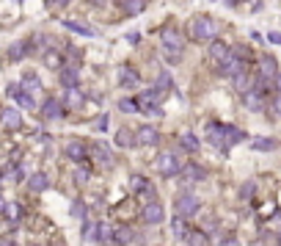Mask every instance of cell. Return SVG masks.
Listing matches in <instances>:
<instances>
[{"label":"cell","instance_id":"23","mask_svg":"<svg viewBox=\"0 0 281 246\" xmlns=\"http://www.w3.org/2000/svg\"><path fill=\"white\" fill-rule=\"evenodd\" d=\"M22 89H25V91H31V94H33V91H39V89H42V80L36 78V72H25V78H22Z\"/></svg>","mask_w":281,"mask_h":246},{"label":"cell","instance_id":"4","mask_svg":"<svg viewBox=\"0 0 281 246\" xmlns=\"http://www.w3.org/2000/svg\"><path fill=\"white\" fill-rule=\"evenodd\" d=\"M174 208H177L179 216H185V219H190L193 213H196L198 208H201V202H198L196 194H179L177 202H174Z\"/></svg>","mask_w":281,"mask_h":246},{"label":"cell","instance_id":"29","mask_svg":"<svg viewBox=\"0 0 281 246\" xmlns=\"http://www.w3.org/2000/svg\"><path fill=\"white\" fill-rule=\"evenodd\" d=\"M97 241H102V243H110V241H113V238H116V232H113V227H108V224H99L97 227Z\"/></svg>","mask_w":281,"mask_h":246},{"label":"cell","instance_id":"20","mask_svg":"<svg viewBox=\"0 0 281 246\" xmlns=\"http://www.w3.org/2000/svg\"><path fill=\"white\" fill-rule=\"evenodd\" d=\"M251 147H254L256 152H273V150H278V141L276 138H267V136H259V138L251 141Z\"/></svg>","mask_w":281,"mask_h":246},{"label":"cell","instance_id":"33","mask_svg":"<svg viewBox=\"0 0 281 246\" xmlns=\"http://www.w3.org/2000/svg\"><path fill=\"white\" fill-rule=\"evenodd\" d=\"M63 58L61 56H58V53L55 50H50V53H44V64H47V67H52V69H61L63 67Z\"/></svg>","mask_w":281,"mask_h":246},{"label":"cell","instance_id":"17","mask_svg":"<svg viewBox=\"0 0 281 246\" xmlns=\"http://www.w3.org/2000/svg\"><path fill=\"white\" fill-rule=\"evenodd\" d=\"M182 172H185V183H201V180H207V172H204L201 166H196V163L185 166Z\"/></svg>","mask_w":281,"mask_h":246},{"label":"cell","instance_id":"31","mask_svg":"<svg viewBox=\"0 0 281 246\" xmlns=\"http://www.w3.org/2000/svg\"><path fill=\"white\" fill-rule=\"evenodd\" d=\"M124 11H127V17H135L144 11V0H124Z\"/></svg>","mask_w":281,"mask_h":246},{"label":"cell","instance_id":"10","mask_svg":"<svg viewBox=\"0 0 281 246\" xmlns=\"http://www.w3.org/2000/svg\"><path fill=\"white\" fill-rule=\"evenodd\" d=\"M135 141H138V147H155V144L160 141V133H157L152 125H144V127H138Z\"/></svg>","mask_w":281,"mask_h":246},{"label":"cell","instance_id":"39","mask_svg":"<svg viewBox=\"0 0 281 246\" xmlns=\"http://www.w3.org/2000/svg\"><path fill=\"white\" fill-rule=\"evenodd\" d=\"M130 241H132V230H127V227H124V230L116 232V243H119V246H124V243H130Z\"/></svg>","mask_w":281,"mask_h":246},{"label":"cell","instance_id":"46","mask_svg":"<svg viewBox=\"0 0 281 246\" xmlns=\"http://www.w3.org/2000/svg\"><path fill=\"white\" fill-rule=\"evenodd\" d=\"M273 111H276V116H278V119H281V97L276 100V103H273Z\"/></svg>","mask_w":281,"mask_h":246},{"label":"cell","instance_id":"40","mask_svg":"<svg viewBox=\"0 0 281 246\" xmlns=\"http://www.w3.org/2000/svg\"><path fill=\"white\" fill-rule=\"evenodd\" d=\"M108 122H110V116H108V114H102V116H99L97 122H94V130L105 133V130H108Z\"/></svg>","mask_w":281,"mask_h":246},{"label":"cell","instance_id":"32","mask_svg":"<svg viewBox=\"0 0 281 246\" xmlns=\"http://www.w3.org/2000/svg\"><path fill=\"white\" fill-rule=\"evenodd\" d=\"M119 111L121 114H138V100H119Z\"/></svg>","mask_w":281,"mask_h":246},{"label":"cell","instance_id":"36","mask_svg":"<svg viewBox=\"0 0 281 246\" xmlns=\"http://www.w3.org/2000/svg\"><path fill=\"white\" fill-rule=\"evenodd\" d=\"M254 191H256V183H254V180L243 183V188H240V199H243V202H248V199L254 196Z\"/></svg>","mask_w":281,"mask_h":246},{"label":"cell","instance_id":"7","mask_svg":"<svg viewBox=\"0 0 281 246\" xmlns=\"http://www.w3.org/2000/svg\"><path fill=\"white\" fill-rule=\"evenodd\" d=\"M163 219H166V208H163L157 199L146 202V208H144V221L146 224H163Z\"/></svg>","mask_w":281,"mask_h":246},{"label":"cell","instance_id":"34","mask_svg":"<svg viewBox=\"0 0 281 246\" xmlns=\"http://www.w3.org/2000/svg\"><path fill=\"white\" fill-rule=\"evenodd\" d=\"M3 216H9L11 221H20V219H22V205H14V202H11V205H6Z\"/></svg>","mask_w":281,"mask_h":246},{"label":"cell","instance_id":"21","mask_svg":"<svg viewBox=\"0 0 281 246\" xmlns=\"http://www.w3.org/2000/svg\"><path fill=\"white\" fill-rule=\"evenodd\" d=\"M171 232L179 238V241H185V238H187V232H190V230H187V219H185V216H174V219H171Z\"/></svg>","mask_w":281,"mask_h":246},{"label":"cell","instance_id":"18","mask_svg":"<svg viewBox=\"0 0 281 246\" xmlns=\"http://www.w3.org/2000/svg\"><path fill=\"white\" fill-rule=\"evenodd\" d=\"M116 144H119L121 150H130V147H135V133L132 130H127V127H121L119 133H116Z\"/></svg>","mask_w":281,"mask_h":246},{"label":"cell","instance_id":"47","mask_svg":"<svg viewBox=\"0 0 281 246\" xmlns=\"http://www.w3.org/2000/svg\"><path fill=\"white\" fill-rule=\"evenodd\" d=\"M127 39H130V44H138V42H140V36H138V33H130Z\"/></svg>","mask_w":281,"mask_h":246},{"label":"cell","instance_id":"8","mask_svg":"<svg viewBox=\"0 0 281 246\" xmlns=\"http://www.w3.org/2000/svg\"><path fill=\"white\" fill-rule=\"evenodd\" d=\"M119 86H124V89H138L140 86V75L135 67H119Z\"/></svg>","mask_w":281,"mask_h":246},{"label":"cell","instance_id":"42","mask_svg":"<svg viewBox=\"0 0 281 246\" xmlns=\"http://www.w3.org/2000/svg\"><path fill=\"white\" fill-rule=\"evenodd\" d=\"M140 114H146V116H163V111L157 108V105H140Z\"/></svg>","mask_w":281,"mask_h":246},{"label":"cell","instance_id":"14","mask_svg":"<svg viewBox=\"0 0 281 246\" xmlns=\"http://www.w3.org/2000/svg\"><path fill=\"white\" fill-rule=\"evenodd\" d=\"M91 150H94V155H97V161H99V163H105L108 169L116 163V161H113V152H110L108 144H102V141H99V144H94Z\"/></svg>","mask_w":281,"mask_h":246},{"label":"cell","instance_id":"37","mask_svg":"<svg viewBox=\"0 0 281 246\" xmlns=\"http://www.w3.org/2000/svg\"><path fill=\"white\" fill-rule=\"evenodd\" d=\"M25 50H28V44H11V47H9V58H11V61H20V58L25 56Z\"/></svg>","mask_w":281,"mask_h":246},{"label":"cell","instance_id":"49","mask_svg":"<svg viewBox=\"0 0 281 246\" xmlns=\"http://www.w3.org/2000/svg\"><path fill=\"white\" fill-rule=\"evenodd\" d=\"M224 246H240V243H237V238H229V241H226Z\"/></svg>","mask_w":281,"mask_h":246},{"label":"cell","instance_id":"12","mask_svg":"<svg viewBox=\"0 0 281 246\" xmlns=\"http://www.w3.org/2000/svg\"><path fill=\"white\" fill-rule=\"evenodd\" d=\"M243 105H245V108H248V111H254V114H256V111H262V108H265V94H262V91H245V94H243Z\"/></svg>","mask_w":281,"mask_h":246},{"label":"cell","instance_id":"13","mask_svg":"<svg viewBox=\"0 0 281 246\" xmlns=\"http://www.w3.org/2000/svg\"><path fill=\"white\" fill-rule=\"evenodd\" d=\"M28 188L36 191V194H39V191H47V188H50V177H47L44 172H33L31 177H28Z\"/></svg>","mask_w":281,"mask_h":246},{"label":"cell","instance_id":"3","mask_svg":"<svg viewBox=\"0 0 281 246\" xmlns=\"http://www.w3.org/2000/svg\"><path fill=\"white\" fill-rule=\"evenodd\" d=\"M157 172H160L163 177H177V174H182V163H179V158L174 155V152H160V158H157Z\"/></svg>","mask_w":281,"mask_h":246},{"label":"cell","instance_id":"11","mask_svg":"<svg viewBox=\"0 0 281 246\" xmlns=\"http://www.w3.org/2000/svg\"><path fill=\"white\" fill-rule=\"evenodd\" d=\"M276 75H278V64H276V58L273 56H262L259 58V78H265V80H276Z\"/></svg>","mask_w":281,"mask_h":246},{"label":"cell","instance_id":"52","mask_svg":"<svg viewBox=\"0 0 281 246\" xmlns=\"http://www.w3.org/2000/svg\"><path fill=\"white\" fill-rule=\"evenodd\" d=\"M91 3H97V6H105V0H91Z\"/></svg>","mask_w":281,"mask_h":246},{"label":"cell","instance_id":"9","mask_svg":"<svg viewBox=\"0 0 281 246\" xmlns=\"http://www.w3.org/2000/svg\"><path fill=\"white\" fill-rule=\"evenodd\" d=\"M58 78H61V86H63V89H75V86H78V80H80V72H78V67H75V64H63V67L58 69Z\"/></svg>","mask_w":281,"mask_h":246},{"label":"cell","instance_id":"28","mask_svg":"<svg viewBox=\"0 0 281 246\" xmlns=\"http://www.w3.org/2000/svg\"><path fill=\"white\" fill-rule=\"evenodd\" d=\"M232 83H234V89H237V91H243V94H245L248 86H251V78L245 72H237V75H232Z\"/></svg>","mask_w":281,"mask_h":246},{"label":"cell","instance_id":"45","mask_svg":"<svg viewBox=\"0 0 281 246\" xmlns=\"http://www.w3.org/2000/svg\"><path fill=\"white\" fill-rule=\"evenodd\" d=\"M267 42H273V44H281V31H270V33H267Z\"/></svg>","mask_w":281,"mask_h":246},{"label":"cell","instance_id":"41","mask_svg":"<svg viewBox=\"0 0 281 246\" xmlns=\"http://www.w3.org/2000/svg\"><path fill=\"white\" fill-rule=\"evenodd\" d=\"M171 83H174V80H171V78H168V75H166V72H163V75H160V78H157V89H160V91H168V89H171Z\"/></svg>","mask_w":281,"mask_h":246},{"label":"cell","instance_id":"53","mask_svg":"<svg viewBox=\"0 0 281 246\" xmlns=\"http://www.w3.org/2000/svg\"><path fill=\"white\" fill-rule=\"evenodd\" d=\"M278 243H281V230H278Z\"/></svg>","mask_w":281,"mask_h":246},{"label":"cell","instance_id":"25","mask_svg":"<svg viewBox=\"0 0 281 246\" xmlns=\"http://www.w3.org/2000/svg\"><path fill=\"white\" fill-rule=\"evenodd\" d=\"M66 155L72 158V161H83V158H86V147L80 141H69L66 144Z\"/></svg>","mask_w":281,"mask_h":246},{"label":"cell","instance_id":"16","mask_svg":"<svg viewBox=\"0 0 281 246\" xmlns=\"http://www.w3.org/2000/svg\"><path fill=\"white\" fill-rule=\"evenodd\" d=\"M224 138H226V150H229V147H234V144L245 141V133L237 130V127H232V125H224Z\"/></svg>","mask_w":281,"mask_h":246},{"label":"cell","instance_id":"19","mask_svg":"<svg viewBox=\"0 0 281 246\" xmlns=\"http://www.w3.org/2000/svg\"><path fill=\"white\" fill-rule=\"evenodd\" d=\"M63 28H69V31L80 33V36H97V31H94L91 25H86V22H75V20H63Z\"/></svg>","mask_w":281,"mask_h":246},{"label":"cell","instance_id":"51","mask_svg":"<svg viewBox=\"0 0 281 246\" xmlns=\"http://www.w3.org/2000/svg\"><path fill=\"white\" fill-rule=\"evenodd\" d=\"M3 210H6V202H3V199H0V213H3Z\"/></svg>","mask_w":281,"mask_h":246},{"label":"cell","instance_id":"38","mask_svg":"<svg viewBox=\"0 0 281 246\" xmlns=\"http://www.w3.org/2000/svg\"><path fill=\"white\" fill-rule=\"evenodd\" d=\"M97 227L99 224H91V221H86V224H83V238H86V241H97Z\"/></svg>","mask_w":281,"mask_h":246},{"label":"cell","instance_id":"15","mask_svg":"<svg viewBox=\"0 0 281 246\" xmlns=\"http://www.w3.org/2000/svg\"><path fill=\"white\" fill-rule=\"evenodd\" d=\"M63 111H61V103H58L55 97H50V100H44V105H42V116L44 119H58Z\"/></svg>","mask_w":281,"mask_h":246},{"label":"cell","instance_id":"43","mask_svg":"<svg viewBox=\"0 0 281 246\" xmlns=\"http://www.w3.org/2000/svg\"><path fill=\"white\" fill-rule=\"evenodd\" d=\"M9 177L14 180V183H22V180H25V169H22V166H14V169H11V174H9Z\"/></svg>","mask_w":281,"mask_h":246},{"label":"cell","instance_id":"22","mask_svg":"<svg viewBox=\"0 0 281 246\" xmlns=\"http://www.w3.org/2000/svg\"><path fill=\"white\" fill-rule=\"evenodd\" d=\"M63 105H66V108H80V105H83V94L78 91V86H75V89H66V94H63Z\"/></svg>","mask_w":281,"mask_h":246},{"label":"cell","instance_id":"5","mask_svg":"<svg viewBox=\"0 0 281 246\" xmlns=\"http://www.w3.org/2000/svg\"><path fill=\"white\" fill-rule=\"evenodd\" d=\"M207 56H209V61H213L215 67H218V72H221V69H224L226 64H229V58H232V50L226 47L224 42H213V44H209V53H207Z\"/></svg>","mask_w":281,"mask_h":246},{"label":"cell","instance_id":"44","mask_svg":"<svg viewBox=\"0 0 281 246\" xmlns=\"http://www.w3.org/2000/svg\"><path fill=\"white\" fill-rule=\"evenodd\" d=\"M75 177H78V183H86V180H89V169H86V166H80Z\"/></svg>","mask_w":281,"mask_h":246},{"label":"cell","instance_id":"26","mask_svg":"<svg viewBox=\"0 0 281 246\" xmlns=\"http://www.w3.org/2000/svg\"><path fill=\"white\" fill-rule=\"evenodd\" d=\"M179 144H182L185 152H196L198 150V136H193V133H182V136H179Z\"/></svg>","mask_w":281,"mask_h":246},{"label":"cell","instance_id":"24","mask_svg":"<svg viewBox=\"0 0 281 246\" xmlns=\"http://www.w3.org/2000/svg\"><path fill=\"white\" fill-rule=\"evenodd\" d=\"M14 100H17V105H22V108H28V111H31V108H36V100H33V94H31V91H25V89H20V91H17Z\"/></svg>","mask_w":281,"mask_h":246},{"label":"cell","instance_id":"50","mask_svg":"<svg viewBox=\"0 0 281 246\" xmlns=\"http://www.w3.org/2000/svg\"><path fill=\"white\" fill-rule=\"evenodd\" d=\"M276 89H278V91H281V72H278V75H276Z\"/></svg>","mask_w":281,"mask_h":246},{"label":"cell","instance_id":"1","mask_svg":"<svg viewBox=\"0 0 281 246\" xmlns=\"http://www.w3.org/2000/svg\"><path fill=\"white\" fill-rule=\"evenodd\" d=\"M163 53H166L168 64H179V61H182L185 42L179 39V33L174 31V28H166V31H163Z\"/></svg>","mask_w":281,"mask_h":246},{"label":"cell","instance_id":"2","mask_svg":"<svg viewBox=\"0 0 281 246\" xmlns=\"http://www.w3.org/2000/svg\"><path fill=\"white\" fill-rule=\"evenodd\" d=\"M215 33H218V25H215V20H209V17H196V20L190 22L193 42H213Z\"/></svg>","mask_w":281,"mask_h":246},{"label":"cell","instance_id":"6","mask_svg":"<svg viewBox=\"0 0 281 246\" xmlns=\"http://www.w3.org/2000/svg\"><path fill=\"white\" fill-rule=\"evenodd\" d=\"M0 125H3L6 130H20L22 127V114L17 108H11V105H6V108L0 111Z\"/></svg>","mask_w":281,"mask_h":246},{"label":"cell","instance_id":"35","mask_svg":"<svg viewBox=\"0 0 281 246\" xmlns=\"http://www.w3.org/2000/svg\"><path fill=\"white\" fill-rule=\"evenodd\" d=\"M69 213L75 216V219H80V221H86V205L80 202V199H75L72 202V208H69Z\"/></svg>","mask_w":281,"mask_h":246},{"label":"cell","instance_id":"48","mask_svg":"<svg viewBox=\"0 0 281 246\" xmlns=\"http://www.w3.org/2000/svg\"><path fill=\"white\" fill-rule=\"evenodd\" d=\"M50 3H52V6H69L72 0H50Z\"/></svg>","mask_w":281,"mask_h":246},{"label":"cell","instance_id":"30","mask_svg":"<svg viewBox=\"0 0 281 246\" xmlns=\"http://www.w3.org/2000/svg\"><path fill=\"white\" fill-rule=\"evenodd\" d=\"M149 185H152V183H149L146 177H140V174H132V177H130V188L138 191V194H140V191H146Z\"/></svg>","mask_w":281,"mask_h":246},{"label":"cell","instance_id":"27","mask_svg":"<svg viewBox=\"0 0 281 246\" xmlns=\"http://www.w3.org/2000/svg\"><path fill=\"white\" fill-rule=\"evenodd\" d=\"M185 241H187V246H209L207 235H204V232H198V230H190Z\"/></svg>","mask_w":281,"mask_h":246}]
</instances>
